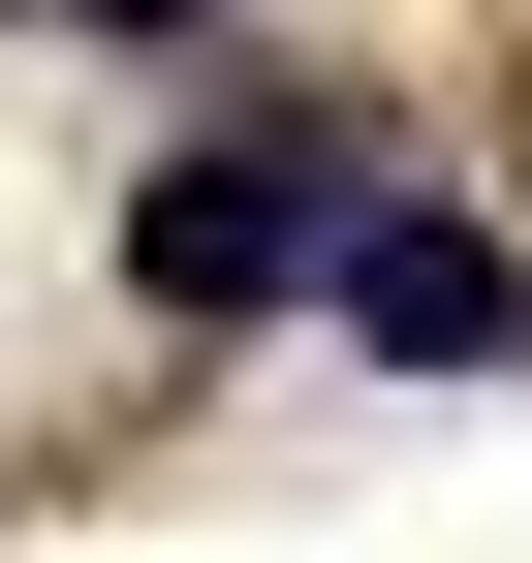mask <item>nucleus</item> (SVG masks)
<instances>
[{
  "label": "nucleus",
  "instance_id": "obj_1",
  "mask_svg": "<svg viewBox=\"0 0 532 563\" xmlns=\"http://www.w3.org/2000/svg\"><path fill=\"white\" fill-rule=\"evenodd\" d=\"M345 125H220V157H157L125 188V282H157V313H313V251H345Z\"/></svg>",
  "mask_w": 532,
  "mask_h": 563
},
{
  "label": "nucleus",
  "instance_id": "obj_2",
  "mask_svg": "<svg viewBox=\"0 0 532 563\" xmlns=\"http://www.w3.org/2000/svg\"><path fill=\"white\" fill-rule=\"evenodd\" d=\"M313 282H345V313L408 344V376H470V344L532 313V282H501V220H376V188H345V251H313Z\"/></svg>",
  "mask_w": 532,
  "mask_h": 563
},
{
  "label": "nucleus",
  "instance_id": "obj_3",
  "mask_svg": "<svg viewBox=\"0 0 532 563\" xmlns=\"http://www.w3.org/2000/svg\"><path fill=\"white\" fill-rule=\"evenodd\" d=\"M63 32H220V0H63Z\"/></svg>",
  "mask_w": 532,
  "mask_h": 563
}]
</instances>
